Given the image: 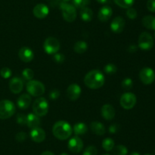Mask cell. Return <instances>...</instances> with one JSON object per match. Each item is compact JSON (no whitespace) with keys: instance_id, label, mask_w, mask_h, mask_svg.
I'll use <instances>...</instances> for the list:
<instances>
[{"instance_id":"1","label":"cell","mask_w":155,"mask_h":155,"mask_svg":"<svg viewBox=\"0 0 155 155\" xmlns=\"http://www.w3.org/2000/svg\"><path fill=\"white\" fill-rule=\"evenodd\" d=\"M105 78L104 74L99 70L94 69L89 71L84 78V84L90 89H98L104 85Z\"/></svg>"},{"instance_id":"2","label":"cell","mask_w":155,"mask_h":155,"mask_svg":"<svg viewBox=\"0 0 155 155\" xmlns=\"http://www.w3.org/2000/svg\"><path fill=\"white\" fill-rule=\"evenodd\" d=\"M73 132L72 127L66 121L57 122L52 128V133L56 138L59 140H66L71 136Z\"/></svg>"},{"instance_id":"3","label":"cell","mask_w":155,"mask_h":155,"mask_svg":"<svg viewBox=\"0 0 155 155\" xmlns=\"http://www.w3.org/2000/svg\"><path fill=\"white\" fill-rule=\"evenodd\" d=\"M16 111L15 103L9 100L0 101V119H7L12 117Z\"/></svg>"},{"instance_id":"4","label":"cell","mask_w":155,"mask_h":155,"mask_svg":"<svg viewBox=\"0 0 155 155\" xmlns=\"http://www.w3.org/2000/svg\"><path fill=\"white\" fill-rule=\"evenodd\" d=\"M61 10L62 12L63 18L67 22H73L77 18V10L73 5L68 2H61L59 5Z\"/></svg>"},{"instance_id":"5","label":"cell","mask_w":155,"mask_h":155,"mask_svg":"<svg viewBox=\"0 0 155 155\" xmlns=\"http://www.w3.org/2000/svg\"><path fill=\"white\" fill-rule=\"evenodd\" d=\"M45 86L39 81L31 80L27 84V91L30 96L39 97L45 93Z\"/></svg>"},{"instance_id":"6","label":"cell","mask_w":155,"mask_h":155,"mask_svg":"<svg viewBox=\"0 0 155 155\" xmlns=\"http://www.w3.org/2000/svg\"><path fill=\"white\" fill-rule=\"evenodd\" d=\"M33 113L39 117L44 116L48 113V103L46 99L42 97H39L33 103Z\"/></svg>"},{"instance_id":"7","label":"cell","mask_w":155,"mask_h":155,"mask_svg":"<svg viewBox=\"0 0 155 155\" xmlns=\"http://www.w3.org/2000/svg\"><path fill=\"white\" fill-rule=\"evenodd\" d=\"M61 44L58 40L53 36L46 38L44 42L43 48L46 53L49 55H54L57 53L60 50Z\"/></svg>"},{"instance_id":"8","label":"cell","mask_w":155,"mask_h":155,"mask_svg":"<svg viewBox=\"0 0 155 155\" xmlns=\"http://www.w3.org/2000/svg\"><path fill=\"white\" fill-rule=\"evenodd\" d=\"M138 46L142 50H149L154 46V39L148 32H142L139 36Z\"/></svg>"},{"instance_id":"9","label":"cell","mask_w":155,"mask_h":155,"mask_svg":"<svg viewBox=\"0 0 155 155\" xmlns=\"http://www.w3.org/2000/svg\"><path fill=\"white\" fill-rule=\"evenodd\" d=\"M136 101H137V99H136V95L133 93L127 92L121 96L120 103L124 109H131L136 104Z\"/></svg>"},{"instance_id":"10","label":"cell","mask_w":155,"mask_h":155,"mask_svg":"<svg viewBox=\"0 0 155 155\" xmlns=\"http://www.w3.org/2000/svg\"><path fill=\"white\" fill-rule=\"evenodd\" d=\"M139 78L144 84H151L155 80L154 71L148 67L143 68L139 72Z\"/></svg>"},{"instance_id":"11","label":"cell","mask_w":155,"mask_h":155,"mask_svg":"<svg viewBox=\"0 0 155 155\" xmlns=\"http://www.w3.org/2000/svg\"><path fill=\"white\" fill-rule=\"evenodd\" d=\"M83 142L78 136L73 137L68 141V149L74 153H78L83 150Z\"/></svg>"},{"instance_id":"12","label":"cell","mask_w":155,"mask_h":155,"mask_svg":"<svg viewBox=\"0 0 155 155\" xmlns=\"http://www.w3.org/2000/svg\"><path fill=\"white\" fill-rule=\"evenodd\" d=\"M67 96L72 101H75L81 94V88L77 84H71L69 85L66 91Z\"/></svg>"},{"instance_id":"13","label":"cell","mask_w":155,"mask_h":155,"mask_svg":"<svg viewBox=\"0 0 155 155\" xmlns=\"http://www.w3.org/2000/svg\"><path fill=\"white\" fill-rule=\"evenodd\" d=\"M24 88V81L21 78L14 77L9 81V89L13 94H19Z\"/></svg>"},{"instance_id":"14","label":"cell","mask_w":155,"mask_h":155,"mask_svg":"<svg viewBox=\"0 0 155 155\" xmlns=\"http://www.w3.org/2000/svg\"><path fill=\"white\" fill-rule=\"evenodd\" d=\"M49 12V9L46 5L43 4V3H39L37 4L34 8H33V13L36 18H39V19H42L45 18L47 15H48Z\"/></svg>"},{"instance_id":"15","label":"cell","mask_w":155,"mask_h":155,"mask_svg":"<svg viewBox=\"0 0 155 155\" xmlns=\"http://www.w3.org/2000/svg\"><path fill=\"white\" fill-rule=\"evenodd\" d=\"M18 56L20 59L24 62H30L34 58V53L33 50L27 46L21 47L18 52Z\"/></svg>"},{"instance_id":"16","label":"cell","mask_w":155,"mask_h":155,"mask_svg":"<svg viewBox=\"0 0 155 155\" xmlns=\"http://www.w3.org/2000/svg\"><path fill=\"white\" fill-rule=\"evenodd\" d=\"M124 27H125V21L122 17H116L110 23V29L114 33H121L124 30Z\"/></svg>"},{"instance_id":"17","label":"cell","mask_w":155,"mask_h":155,"mask_svg":"<svg viewBox=\"0 0 155 155\" xmlns=\"http://www.w3.org/2000/svg\"><path fill=\"white\" fill-rule=\"evenodd\" d=\"M30 136L33 141L36 143L42 142L45 139V132L41 128L37 127L33 129L30 132Z\"/></svg>"},{"instance_id":"18","label":"cell","mask_w":155,"mask_h":155,"mask_svg":"<svg viewBox=\"0 0 155 155\" xmlns=\"http://www.w3.org/2000/svg\"><path fill=\"white\" fill-rule=\"evenodd\" d=\"M101 114L105 120H112L115 116L114 107L110 104H104L101 107Z\"/></svg>"},{"instance_id":"19","label":"cell","mask_w":155,"mask_h":155,"mask_svg":"<svg viewBox=\"0 0 155 155\" xmlns=\"http://www.w3.org/2000/svg\"><path fill=\"white\" fill-rule=\"evenodd\" d=\"M113 10L109 5H104L100 9L98 14V18L102 22H106L108 21L112 16Z\"/></svg>"},{"instance_id":"20","label":"cell","mask_w":155,"mask_h":155,"mask_svg":"<svg viewBox=\"0 0 155 155\" xmlns=\"http://www.w3.org/2000/svg\"><path fill=\"white\" fill-rule=\"evenodd\" d=\"M31 103V97L30 94H23L17 100V105L21 109H26L30 106Z\"/></svg>"},{"instance_id":"21","label":"cell","mask_w":155,"mask_h":155,"mask_svg":"<svg viewBox=\"0 0 155 155\" xmlns=\"http://www.w3.org/2000/svg\"><path fill=\"white\" fill-rule=\"evenodd\" d=\"M40 119L38 115H36V114L31 112V113H29L27 115V126H28V128L30 129H35V128L39 127V125H40Z\"/></svg>"},{"instance_id":"22","label":"cell","mask_w":155,"mask_h":155,"mask_svg":"<svg viewBox=\"0 0 155 155\" xmlns=\"http://www.w3.org/2000/svg\"><path fill=\"white\" fill-rule=\"evenodd\" d=\"M90 129L94 134L97 135H103L105 134L106 129L104 125L99 122H92L90 124Z\"/></svg>"},{"instance_id":"23","label":"cell","mask_w":155,"mask_h":155,"mask_svg":"<svg viewBox=\"0 0 155 155\" xmlns=\"http://www.w3.org/2000/svg\"><path fill=\"white\" fill-rule=\"evenodd\" d=\"M142 24L149 30H155V17L153 15H147L142 18Z\"/></svg>"},{"instance_id":"24","label":"cell","mask_w":155,"mask_h":155,"mask_svg":"<svg viewBox=\"0 0 155 155\" xmlns=\"http://www.w3.org/2000/svg\"><path fill=\"white\" fill-rule=\"evenodd\" d=\"M80 18L83 21L88 22V21H92V18H93V12H92V9H89L88 7H85L81 9L80 12Z\"/></svg>"},{"instance_id":"25","label":"cell","mask_w":155,"mask_h":155,"mask_svg":"<svg viewBox=\"0 0 155 155\" xmlns=\"http://www.w3.org/2000/svg\"><path fill=\"white\" fill-rule=\"evenodd\" d=\"M88 131V127L85 123H76L74 126V132L76 135H83L86 134Z\"/></svg>"},{"instance_id":"26","label":"cell","mask_w":155,"mask_h":155,"mask_svg":"<svg viewBox=\"0 0 155 155\" xmlns=\"http://www.w3.org/2000/svg\"><path fill=\"white\" fill-rule=\"evenodd\" d=\"M88 45L85 41L83 40H79L75 43L74 46V50L75 53H78V54H83L87 50Z\"/></svg>"},{"instance_id":"27","label":"cell","mask_w":155,"mask_h":155,"mask_svg":"<svg viewBox=\"0 0 155 155\" xmlns=\"http://www.w3.org/2000/svg\"><path fill=\"white\" fill-rule=\"evenodd\" d=\"M102 147L106 151H111L114 147V141L110 138H106L102 141Z\"/></svg>"},{"instance_id":"28","label":"cell","mask_w":155,"mask_h":155,"mask_svg":"<svg viewBox=\"0 0 155 155\" xmlns=\"http://www.w3.org/2000/svg\"><path fill=\"white\" fill-rule=\"evenodd\" d=\"M114 155H127L128 153V149L126 146L119 144L113 148Z\"/></svg>"},{"instance_id":"29","label":"cell","mask_w":155,"mask_h":155,"mask_svg":"<svg viewBox=\"0 0 155 155\" xmlns=\"http://www.w3.org/2000/svg\"><path fill=\"white\" fill-rule=\"evenodd\" d=\"M114 2L123 9H129L134 4L135 0H114Z\"/></svg>"},{"instance_id":"30","label":"cell","mask_w":155,"mask_h":155,"mask_svg":"<svg viewBox=\"0 0 155 155\" xmlns=\"http://www.w3.org/2000/svg\"><path fill=\"white\" fill-rule=\"evenodd\" d=\"M90 4V0H73V5L76 9H83Z\"/></svg>"},{"instance_id":"31","label":"cell","mask_w":155,"mask_h":155,"mask_svg":"<svg viewBox=\"0 0 155 155\" xmlns=\"http://www.w3.org/2000/svg\"><path fill=\"white\" fill-rule=\"evenodd\" d=\"M22 76L25 80L31 81L33 80V77H34V71H33L31 68H25V69L23 70Z\"/></svg>"},{"instance_id":"32","label":"cell","mask_w":155,"mask_h":155,"mask_svg":"<svg viewBox=\"0 0 155 155\" xmlns=\"http://www.w3.org/2000/svg\"><path fill=\"white\" fill-rule=\"evenodd\" d=\"M122 88H124V90H127V91H129V90L131 89L133 86V81L130 78H126L123 80L122 84Z\"/></svg>"},{"instance_id":"33","label":"cell","mask_w":155,"mask_h":155,"mask_svg":"<svg viewBox=\"0 0 155 155\" xmlns=\"http://www.w3.org/2000/svg\"><path fill=\"white\" fill-rule=\"evenodd\" d=\"M104 71H105V73H107V74H113L117 72V68L116 65H114V64L109 63V64H107V65L104 66Z\"/></svg>"},{"instance_id":"34","label":"cell","mask_w":155,"mask_h":155,"mask_svg":"<svg viewBox=\"0 0 155 155\" xmlns=\"http://www.w3.org/2000/svg\"><path fill=\"white\" fill-rule=\"evenodd\" d=\"M98 150L95 146H88L83 151V155H97Z\"/></svg>"},{"instance_id":"35","label":"cell","mask_w":155,"mask_h":155,"mask_svg":"<svg viewBox=\"0 0 155 155\" xmlns=\"http://www.w3.org/2000/svg\"><path fill=\"white\" fill-rule=\"evenodd\" d=\"M12 70L8 67H4L0 70V75L3 78H9L12 76Z\"/></svg>"},{"instance_id":"36","label":"cell","mask_w":155,"mask_h":155,"mask_svg":"<svg viewBox=\"0 0 155 155\" xmlns=\"http://www.w3.org/2000/svg\"><path fill=\"white\" fill-rule=\"evenodd\" d=\"M137 11L134 9V8H129L127 9V16L130 19H136L137 17Z\"/></svg>"},{"instance_id":"37","label":"cell","mask_w":155,"mask_h":155,"mask_svg":"<svg viewBox=\"0 0 155 155\" xmlns=\"http://www.w3.org/2000/svg\"><path fill=\"white\" fill-rule=\"evenodd\" d=\"M16 121L20 125H26L27 124V115H24V114L18 113L16 117Z\"/></svg>"},{"instance_id":"38","label":"cell","mask_w":155,"mask_h":155,"mask_svg":"<svg viewBox=\"0 0 155 155\" xmlns=\"http://www.w3.org/2000/svg\"><path fill=\"white\" fill-rule=\"evenodd\" d=\"M53 59H54V62H56L57 63H62L63 62H64L65 56L63 54H61V53H57L54 54Z\"/></svg>"},{"instance_id":"39","label":"cell","mask_w":155,"mask_h":155,"mask_svg":"<svg viewBox=\"0 0 155 155\" xmlns=\"http://www.w3.org/2000/svg\"><path fill=\"white\" fill-rule=\"evenodd\" d=\"M15 138L19 142H22V141H25L26 138H27V134L24 132H20L15 135Z\"/></svg>"},{"instance_id":"40","label":"cell","mask_w":155,"mask_h":155,"mask_svg":"<svg viewBox=\"0 0 155 155\" xmlns=\"http://www.w3.org/2000/svg\"><path fill=\"white\" fill-rule=\"evenodd\" d=\"M60 96V91L58 89H53L49 92V97L51 100H56Z\"/></svg>"},{"instance_id":"41","label":"cell","mask_w":155,"mask_h":155,"mask_svg":"<svg viewBox=\"0 0 155 155\" xmlns=\"http://www.w3.org/2000/svg\"><path fill=\"white\" fill-rule=\"evenodd\" d=\"M147 9L149 12H155V0H148L147 2Z\"/></svg>"},{"instance_id":"42","label":"cell","mask_w":155,"mask_h":155,"mask_svg":"<svg viewBox=\"0 0 155 155\" xmlns=\"http://www.w3.org/2000/svg\"><path fill=\"white\" fill-rule=\"evenodd\" d=\"M120 129V126H118L117 124H112L111 126L109 127V132L111 134H115L119 131Z\"/></svg>"},{"instance_id":"43","label":"cell","mask_w":155,"mask_h":155,"mask_svg":"<svg viewBox=\"0 0 155 155\" xmlns=\"http://www.w3.org/2000/svg\"><path fill=\"white\" fill-rule=\"evenodd\" d=\"M128 50L130 53H135V52H136V50H137V46H136V45H131L130 46V47L128 48Z\"/></svg>"},{"instance_id":"44","label":"cell","mask_w":155,"mask_h":155,"mask_svg":"<svg viewBox=\"0 0 155 155\" xmlns=\"http://www.w3.org/2000/svg\"><path fill=\"white\" fill-rule=\"evenodd\" d=\"M41 155H54V153H52L51 151H49V150H45V151H43Z\"/></svg>"},{"instance_id":"45","label":"cell","mask_w":155,"mask_h":155,"mask_svg":"<svg viewBox=\"0 0 155 155\" xmlns=\"http://www.w3.org/2000/svg\"><path fill=\"white\" fill-rule=\"evenodd\" d=\"M98 3H101V4H104V3L107 2V0H96Z\"/></svg>"},{"instance_id":"46","label":"cell","mask_w":155,"mask_h":155,"mask_svg":"<svg viewBox=\"0 0 155 155\" xmlns=\"http://www.w3.org/2000/svg\"><path fill=\"white\" fill-rule=\"evenodd\" d=\"M130 155H140V154H139V153H138V152H133V153H130Z\"/></svg>"},{"instance_id":"47","label":"cell","mask_w":155,"mask_h":155,"mask_svg":"<svg viewBox=\"0 0 155 155\" xmlns=\"http://www.w3.org/2000/svg\"><path fill=\"white\" fill-rule=\"evenodd\" d=\"M71 0H61V2H68Z\"/></svg>"},{"instance_id":"48","label":"cell","mask_w":155,"mask_h":155,"mask_svg":"<svg viewBox=\"0 0 155 155\" xmlns=\"http://www.w3.org/2000/svg\"><path fill=\"white\" fill-rule=\"evenodd\" d=\"M60 155H69V154H68V153H61Z\"/></svg>"},{"instance_id":"49","label":"cell","mask_w":155,"mask_h":155,"mask_svg":"<svg viewBox=\"0 0 155 155\" xmlns=\"http://www.w3.org/2000/svg\"><path fill=\"white\" fill-rule=\"evenodd\" d=\"M145 155H152V154H151V153H146V154H145Z\"/></svg>"},{"instance_id":"50","label":"cell","mask_w":155,"mask_h":155,"mask_svg":"<svg viewBox=\"0 0 155 155\" xmlns=\"http://www.w3.org/2000/svg\"><path fill=\"white\" fill-rule=\"evenodd\" d=\"M154 38H155V32H154Z\"/></svg>"},{"instance_id":"51","label":"cell","mask_w":155,"mask_h":155,"mask_svg":"<svg viewBox=\"0 0 155 155\" xmlns=\"http://www.w3.org/2000/svg\"><path fill=\"white\" fill-rule=\"evenodd\" d=\"M104 155H110V154H107H107H104Z\"/></svg>"}]
</instances>
